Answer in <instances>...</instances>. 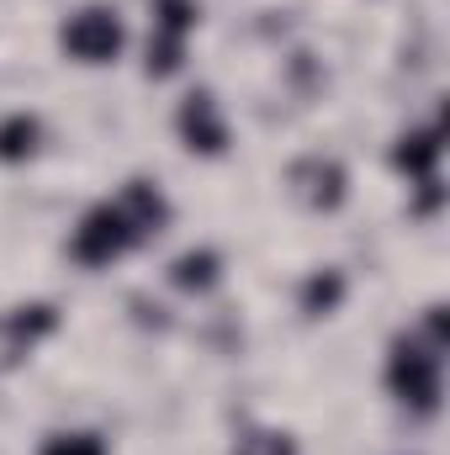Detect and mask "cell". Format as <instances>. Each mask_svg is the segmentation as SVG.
Wrapping results in <instances>:
<instances>
[{
	"label": "cell",
	"instance_id": "obj_3",
	"mask_svg": "<svg viewBox=\"0 0 450 455\" xmlns=\"http://www.w3.org/2000/svg\"><path fill=\"white\" fill-rule=\"evenodd\" d=\"M133 249H143V233L133 228V218L122 212V202L107 196V202H96L75 233H69V259L80 265V270H107L117 259H127Z\"/></svg>",
	"mask_w": 450,
	"mask_h": 455
},
{
	"label": "cell",
	"instance_id": "obj_14",
	"mask_svg": "<svg viewBox=\"0 0 450 455\" xmlns=\"http://www.w3.org/2000/svg\"><path fill=\"white\" fill-rule=\"evenodd\" d=\"M37 455H112L107 451V440L101 435H91V429H59V435H48Z\"/></svg>",
	"mask_w": 450,
	"mask_h": 455
},
{
	"label": "cell",
	"instance_id": "obj_4",
	"mask_svg": "<svg viewBox=\"0 0 450 455\" xmlns=\"http://www.w3.org/2000/svg\"><path fill=\"white\" fill-rule=\"evenodd\" d=\"M197 32V0H154V21H149V75L170 80L186 64V43Z\"/></svg>",
	"mask_w": 450,
	"mask_h": 455
},
{
	"label": "cell",
	"instance_id": "obj_12",
	"mask_svg": "<svg viewBox=\"0 0 450 455\" xmlns=\"http://www.w3.org/2000/svg\"><path fill=\"white\" fill-rule=\"evenodd\" d=\"M43 148V116L37 112H5L0 116V164H27Z\"/></svg>",
	"mask_w": 450,
	"mask_h": 455
},
{
	"label": "cell",
	"instance_id": "obj_13",
	"mask_svg": "<svg viewBox=\"0 0 450 455\" xmlns=\"http://www.w3.org/2000/svg\"><path fill=\"white\" fill-rule=\"evenodd\" d=\"M228 455H302L286 429H244Z\"/></svg>",
	"mask_w": 450,
	"mask_h": 455
},
{
	"label": "cell",
	"instance_id": "obj_8",
	"mask_svg": "<svg viewBox=\"0 0 450 455\" xmlns=\"http://www.w3.org/2000/svg\"><path fill=\"white\" fill-rule=\"evenodd\" d=\"M440 154H446V127H440V122L408 127V132L392 143V170H398L408 186H424V180H440Z\"/></svg>",
	"mask_w": 450,
	"mask_h": 455
},
{
	"label": "cell",
	"instance_id": "obj_7",
	"mask_svg": "<svg viewBox=\"0 0 450 455\" xmlns=\"http://www.w3.org/2000/svg\"><path fill=\"white\" fill-rule=\"evenodd\" d=\"M53 329H59V307L53 302H21V307L0 313V355H5V365H16L21 355H32Z\"/></svg>",
	"mask_w": 450,
	"mask_h": 455
},
{
	"label": "cell",
	"instance_id": "obj_11",
	"mask_svg": "<svg viewBox=\"0 0 450 455\" xmlns=\"http://www.w3.org/2000/svg\"><path fill=\"white\" fill-rule=\"evenodd\" d=\"M218 281H223V254H218V249H186V254L170 265V286L186 291V297H207Z\"/></svg>",
	"mask_w": 450,
	"mask_h": 455
},
{
	"label": "cell",
	"instance_id": "obj_1",
	"mask_svg": "<svg viewBox=\"0 0 450 455\" xmlns=\"http://www.w3.org/2000/svg\"><path fill=\"white\" fill-rule=\"evenodd\" d=\"M387 392L414 413V419H435L440 397H446V344H435L424 329L398 334L387 349Z\"/></svg>",
	"mask_w": 450,
	"mask_h": 455
},
{
	"label": "cell",
	"instance_id": "obj_9",
	"mask_svg": "<svg viewBox=\"0 0 450 455\" xmlns=\"http://www.w3.org/2000/svg\"><path fill=\"white\" fill-rule=\"evenodd\" d=\"M117 202H122V212L133 218V228L143 233V243H154V238L170 228V196H165L154 180H127V186L117 191Z\"/></svg>",
	"mask_w": 450,
	"mask_h": 455
},
{
	"label": "cell",
	"instance_id": "obj_6",
	"mask_svg": "<svg viewBox=\"0 0 450 455\" xmlns=\"http://www.w3.org/2000/svg\"><path fill=\"white\" fill-rule=\"evenodd\" d=\"M286 186H292V196H297L308 212H339L344 196H350V175H344V164L329 159V154L297 159V164L286 170Z\"/></svg>",
	"mask_w": 450,
	"mask_h": 455
},
{
	"label": "cell",
	"instance_id": "obj_2",
	"mask_svg": "<svg viewBox=\"0 0 450 455\" xmlns=\"http://www.w3.org/2000/svg\"><path fill=\"white\" fill-rule=\"evenodd\" d=\"M59 48H64L69 64H85V69L117 64L122 48H127V21H122V11L107 5V0L75 5V11L59 21Z\"/></svg>",
	"mask_w": 450,
	"mask_h": 455
},
{
	"label": "cell",
	"instance_id": "obj_5",
	"mask_svg": "<svg viewBox=\"0 0 450 455\" xmlns=\"http://www.w3.org/2000/svg\"><path fill=\"white\" fill-rule=\"evenodd\" d=\"M175 138L197 154V159H223L228 143H233V127H228V112L213 91H191L181 96L175 107Z\"/></svg>",
	"mask_w": 450,
	"mask_h": 455
},
{
	"label": "cell",
	"instance_id": "obj_10",
	"mask_svg": "<svg viewBox=\"0 0 450 455\" xmlns=\"http://www.w3.org/2000/svg\"><path fill=\"white\" fill-rule=\"evenodd\" d=\"M344 297H350V281H344L339 265L308 270V281L297 286V307H302L308 318H334L339 307H344Z\"/></svg>",
	"mask_w": 450,
	"mask_h": 455
}]
</instances>
